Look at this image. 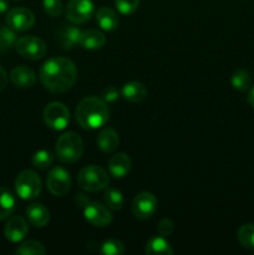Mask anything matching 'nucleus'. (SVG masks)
<instances>
[{
	"label": "nucleus",
	"instance_id": "nucleus-32",
	"mask_svg": "<svg viewBox=\"0 0 254 255\" xmlns=\"http://www.w3.org/2000/svg\"><path fill=\"white\" fill-rule=\"evenodd\" d=\"M42 6L45 12L52 17L60 16L62 12L61 0H42Z\"/></svg>",
	"mask_w": 254,
	"mask_h": 255
},
{
	"label": "nucleus",
	"instance_id": "nucleus-5",
	"mask_svg": "<svg viewBox=\"0 0 254 255\" xmlns=\"http://www.w3.org/2000/svg\"><path fill=\"white\" fill-rule=\"evenodd\" d=\"M42 188L41 179L36 172L25 169L17 174L15 179V191L24 201H32L40 194Z\"/></svg>",
	"mask_w": 254,
	"mask_h": 255
},
{
	"label": "nucleus",
	"instance_id": "nucleus-16",
	"mask_svg": "<svg viewBox=\"0 0 254 255\" xmlns=\"http://www.w3.org/2000/svg\"><path fill=\"white\" fill-rule=\"evenodd\" d=\"M132 161L128 154L117 153L112 156L109 161V171L115 178H124L131 169Z\"/></svg>",
	"mask_w": 254,
	"mask_h": 255
},
{
	"label": "nucleus",
	"instance_id": "nucleus-26",
	"mask_svg": "<svg viewBox=\"0 0 254 255\" xmlns=\"http://www.w3.org/2000/svg\"><path fill=\"white\" fill-rule=\"evenodd\" d=\"M237 237H238V241L242 247L254 251V223L243 224L238 229Z\"/></svg>",
	"mask_w": 254,
	"mask_h": 255
},
{
	"label": "nucleus",
	"instance_id": "nucleus-23",
	"mask_svg": "<svg viewBox=\"0 0 254 255\" xmlns=\"http://www.w3.org/2000/svg\"><path fill=\"white\" fill-rule=\"evenodd\" d=\"M15 209V198L9 189L0 187V221L12 214Z\"/></svg>",
	"mask_w": 254,
	"mask_h": 255
},
{
	"label": "nucleus",
	"instance_id": "nucleus-27",
	"mask_svg": "<svg viewBox=\"0 0 254 255\" xmlns=\"http://www.w3.org/2000/svg\"><path fill=\"white\" fill-rule=\"evenodd\" d=\"M54 154L50 151H46V149H40V151L35 152L32 154V166L37 169H47L52 166L54 163Z\"/></svg>",
	"mask_w": 254,
	"mask_h": 255
},
{
	"label": "nucleus",
	"instance_id": "nucleus-39",
	"mask_svg": "<svg viewBox=\"0 0 254 255\" xmlns=\"http://www.w3.org/2000/svg\"><path fill=\"white\" fill-rule=\"evenodd\" d=\"M15 1H17V0H15Z\"/></svg>",
	"mask_w": 254,
	"mask_h": 255
},
{
	"label": "nucleus",
	"instance_id": "nucleus-11",
	"mask_svg": "<svg viewBox=\"0 0 254 255\" xmlns=\"http://www.w3.org/2000/svg\"><path fill=\"white\" fill-rule=\"evenodd\" d=\"M157 198L151 192H141L134 197L132 202V213L136 218L144 221L148 219L156 213L157 211Z\"/></svg>",
	"mask_w": 254,
	"mask_h": 255
},
{
	"label": "nucleus",
	"instance_id": "nucleus-18",
	"mask_svg": "<svg viewBox=\"0 0 254 255\" xmlns=\"http://www.w3.org/2000/svg\"><path fill=\"white\" fill-rule=\"evenodd\" d=\"M106 44V36L100 30L89 29L81 32L79 45L86 50L102 49Z\"/></svg>",
	"mask_w": 254,
	"mask_h": 255
},
{
	"label": "nucleus",
	"instance_id": "nucleus-35",
	"mask_svg": "<svg viewBox=\"0 0 254 255\" xmlns=\"http://www.w3.org/2000/svg\"><path fill=\"white\" fill-rule=\"evenodd\" d=\"M7 85V74L1 66H0V92L4 91Z\"/></svg>",
	"mask_w": 254,
	"mask_h": 255
},
{
	"label": "nucleus",
	"instance_id": "nucleus-36",
	"mask_svg": "<svg viewBox=\"0 0 254 255\" xmlns=\"http://www.w3.org/2000/svg\"><path fill=\"white\" fill-rule=\"evenodd\" d=\"M76 203L79 204V206H81V207H85V206H87V204L90 203L89 202V198H87L86 196H85V194H82V193H79V194H76Z\"/></svg>",
	"mask_w": 254,
	"mask_h": 255
},
{
	"label": "nucleus",
	"instance_id": "nucleus-4",
	"mask_svg": "<svg viewBox=\"0 0 254 255\" xmlns=\"http://www.w3.org/2000/svg\"><path fill=\"white\" fill-rule=\"evenodd\" d=\"M77 183L86 192H99L107 188L110 177L102 167L90 164L84 167L77 176Z\"/></svg>",
	"mask_w": 254,
	"mask_h": 255
},
{
	"label": "nucleus",
	"instance_id": "nucleus-31",
	"mask_svg": "<svg viewBox=\"0 0 254 255\" xmlns=\"http://www.w3.org/2000/svg\"><path fill=\"white\" fill-rule=\"evenodd\" d=\"M115 5L122 15H131L138 9L139 0H115Z\"/></svg>",
	"mask_w": 254,
	"mask_h": 255
},
{
	"label": "nucleus",
	"instance_id": "nucleus-7",
	"mask_svg": "<svg viewBox=\"0 0 254 255\" xmlns=\"http://www.w3.org/2000/svg\"><path fill=\"white\" fill-rule=\"evenodd\" d=\"M44 121L47 127L62 131L70 122V111L61 102H51L44 110Z\"/></svg>",
	"mask_w": 254,
	"mask_h": 255
},
{
	"label": "nucleus",
	"instance_id": "nucleus-28",
	"mask_svg": "<svg viewBox=\"0 0 254 255\" xmlns=\"http://www.w3.org/2000/svg\"><path fill=\"white\" fill-rule=\"evenodd\" d=\"M16 34L9 26H0V52H7L16 44Z\"/></svg>",
	"mask_w": 254,
	"mask_h": 255
},
{
	"label": "nucleus",
	"instance_id": "nucleus-33",
	"mask_svg": "<svg viewBox=\"0 0 254 255\" xmlns=\"http://www.w3.org/2000/svg\"><path fill=\"white\" fill-rule=\"evenodd\" d=\"M159 236L169 237L174 232V223L169 218H163L157 227Z\"/></svg>",
	"mask_w": 254,
	"mask_h": 255
},
{
	"label": "nucleus",
	"instance_id": "nucleus-38",
	"mask_svg": "<svg viewBox=\"0 0 254 255\" xmlns=\"http://www.w3.org/2000/svg\"><path fill=\"white\" fill-rule=\"evenodd\" d=\"M247 100H248V104L251 105V106L254 109V86L252 87L251 90H249L248 97H247Z\"/></svg>",
	"mask_w": 254,
	"mask_h": 255
},
{
	"label": "nucleus",
	"instance_id": "nucleus-34",
	"mask_svg": "<svg viewBox=\"0 0 254 255\" xmlns=\"http://www.w3.org/2000/svg\"><path fill=\"white\" fill-rule=\"evenodd\" d=\"M102 97H104V100L106 102H115L119 100L120 92L115 86H107L102 91Z\"/></svg>",
	"mask_w": 254,
	"mask_h": 255
},
{
	"label": "nucleus",
	"instance_id": "nucleus-15",
	"mask_svg": "<svg viewBox=\"0 0 254 255\" xmlns=\"http://www.w3.org/2000/svg\"><path fill=\"white\" fill-rule=\"evenodd\" d=\"M147 91L146 86L139 81H129L122 86L121 95L126 101L131 102V104H141L147 99Z\"/></svg>",
	"mask_w": 254,
	"mask_h": 255
},
{
	"label": "nucleus",
	"instance_id": "nucleus-21",
	"mask_svg": "<svg viewBox=\"0 0 254 255\" xmlns=\"http://www.w3.org/2000/svg\"><path fill=\"white\" fill-rule=\"evenodd\" d=\"M120 143V137L119 133L115 131L111 127H106V128L102 129L101 132L97 136V146L100 147V149L106 153L110 152H114L115 149L119 147Z\"/></svg>",
	"mask_w": 254,
	"mask_h": 255
},
{
	"label": "nucleus",
	"instance_id": "nucleus-25",
	"mask_svg": "<svg viewBox=\"0 0 254 255\" xmlns=\"http://www.w3.org/2000/svg\"><path fill=\"white\" fill-rule=\"evenodd\" d=\"M104 201L105 204H106L110 209H114V211H120V209H122V207H124L125 204L124 194H122L119 189L115 188H107L106 191H105Z\"/></svg>",
	"mask_w": 254,
	"mask_h": 255
},
{
	"label": "nucleus",
	"instance_id": "nucleus-12",
	"mask_svg": "<svg viewBox=\"0 0 254 255\" xmlns=\"http://www.w3.org/2000/svg\"><path fill=\"white\" fill-rule=\"evenodd\" d=\"M84 217L91 226L105 228L109 227L112 222V214L109 207L97 202H91L84 207Z\"/></svg>",
	"mask_w": 254,
	"mask_h": 255
},
{
	"label": "nucleus",
	"instance_id": "nucleus-9",
	"mask_svg": "<svg viewBox=\"0 0 254 255\" xmlns=\"http://www.w3.org/2000/svg\"><path fill=\"white\" fill-rule=\"evenodd\" d=\"M46 186L50 193L56 197H64L71 188V176L62 167H55L46 178Z\"/></svg>",
	"mask_w": 254,
	"mask_h": 255
},
{
	"label": "nucleus",
	"instance_id": "nucleus-19",
	"mask_svg": "<svg viewBox=\"0 0 254 255\" xmlns=\"http://www.w3.org/2000/svg\"><path fill=\"white\" fill-rule=\"evenodd\" d=\"M27 221L36 228L47 226L50 221V212L45 206L40 203H32L26 208Z\"/></svg>",
	"mask_w": 254,
	"mask_h": 255
},
{
	"label": "nucleus",
	"instance_id": "nucleus-8",
	"mask_svg": "<svg viewBox=\"0 0 254 255\" xmlns=\"http://www.w3.org/2000/svg\"><path fill=\"white\" fill-rule=\"evenodd\" d=\"M95 14V5L91 0H70L66 6V19L72 24H84Z\"/></svg>",
	"mask_w": 254,
	"mask_h": 255
},
{
	"label": "nucleus",
	"instance_id": "nucleus-14",
	"mask_svg": "<svg viewBox=\"0 0 254 255\" xmlns=\"http://www.w3.org/2000/svg\"><path fill=\"white\" fill-rule=\"evenodd\" d=\"M10 80L20 89H29L36 82V74L27 66H16L10 72Z\"/></svg>",
	"mask_w": 254,
	"mask_h": 255
},
{
	"label": "nucleus",
	"instance_id": "nucleus-29",
	"mask_svg": "<svg viewBox=\"0 0 254 255\" xmlns=\"http://www.w3.org/2000/svg\"><path fill=\"white\" fill-rule=\"evenodd\" d=\"M15 253L19 255H44L46 254V251L40 242L26 241L17 247Z\"/></svg>",
	"mask_w": 254,
	"mask_h": 255
},
{
	"label": "nucleus",
	"instance_id": "nucleus-20",
	"mask_svg": "<svg viewBox=\"0 0 254 255\" xmlns=\"http://www.w3.org/2000/svg\"><path fill=\"white\" fill-rule=\"evenodd\" d=\"M96 22L105 31H114L119 27L120 19L114 10L102 6L96 12Z\"/></svg>",
	"mask_w": 254,
	"mask_h": 255
},
{
	"label": "nucleus",
	"instance_id": "nucleus-37",
	"mask_svg": "<svg viewBox=\"0 0 254 255\" xmlns=\"http://www.w3.org/2000/svg\"><path fill=\"white\" fill-rule=\"evenodd\" d=\"M9 9V4H7L6 0H0V15L5 14Z\"/></svg>",
	"mask_w": 254,
	"mask_h": 255
},
{
	"label": "nucleus",
	"instance_id": "nucleus-1",
	"mask_svg": "<svg viewBox=\"0 0 254 255\" xmlns=\"http://www.w3.org/2000/svg\"><path fill=\"white\" fill-rule=\"evenodd\" d=\"M39 76L45 89L54 94H62L76 82L77 69L67 57H52L42 65Z\"/></svg>",
	"mask_w": 254,
	"mask_h": 255
},
{
	"label": "nucleus",
	"instance_id": "nucleus-10",
	"mask_svg": "<svg viewBox=\"0 0 254 255\" xmlns=\"http://www.w3.org/2000/svg\"><path fill=\"white\" fill-rule=\"evenodd\" d=\"M6 24L14 31H26L35 24V15L27 7H14L6 14Z\"/></svg>",
	"mask_w": 254,
	"mask_h": 255
},
{
	"label": "nucleus",
	"instance_id": "nucleus-22",
	"mask_svg": "<svg viewBox=\"0 0 254 255\" xmlns=\"http://www.w3.org/2000/svg\"><path fill=\"white\" fill-rule=\"evenodd\" d=\"M144 253L149 255H172L173 249L168 242L164 239V237H153L147 242L144 247Z\"/></svg>",
	"mask_w": 254,
	"mask_h": 255
},
{
	"label": "nucleus",
	"instance_id": "nucleus-17",
	"mask_svg": "<svg viewBox=\"0 0 254 255\" xmlns=\"http://www.w3.org/2000/svg\"><path fill=\"white\" fill-rule=\"evenodd\" d=\"M81 30L76 26H66L62 25L57 30V41L61 45L64 50H72L76 45H79L80 36H81Z\"/></svg>",
	"mask_w": 254,
	"mask_h": 255
},
{
	"label": "nucleus",
	"instance_id": "nucleus-6",
	"mask_svg": "<svg viewBox=\"0 0 254 255\" xmlns=\"http://www.w3.org/2000/svg\"><path fill=\"white\" fill-rule=\"evenodd\" d=\"M17 54L22 56L24 59L36 61V60L42 59L46 54V44L44 40L40 37L34 36V35H26L21 36L16 40L15 44Z\"/></svg>",
	"mask_w": 254,
	"mask_h": 255
},
{
	"label": "nucleus",
	"instance_id": "nucleus-3",
	"mask_svg": "<svg viewBox=\"0 0 254 255\" xmlns=\"http://www.w3.org/2000/svg\"><path fill=\"white\" fill-rule=\"evenodd\" d=\"M84 153V141L75 132L61 134L56 142V157L62 163H74Z\"/></svg>",
	"mask_w": 254,
	"mask_h": 255
},
{
	"label": "nucleus",
	"instance_id": "nucleus-30",
	"mask_svg": "<svg viewBox=\"0 0 254 255\" xmlns=\"http://www.w3.org/2000/svg\"><path fill=\"white\" fill-rule=\"evenodd\" d=\"M100 252L105 255H121L125 253V246L121 241L109 239L102 243Z\"/></svg>",
	"mask_w": 254,
	"mask_h": 255
},
{
	"label": "nucleus",
	"instance_id": "nucleus-2",
	"mask_svg": "<svg viewBox=\"0 0 254 255\" xmlns=\"http://www.w3.org/2000/svg\"><path fill=\"white\" fill-rule=\"evenodd\" d=\"M77 124L85 129H96L105 126L110 119V107L104 99L87 96L79 102L75 111Z\"/></svg>",
	"mask_w": 254,
	"mask_h": 255
},
{
	"label": "nucleus",
	"instance_id": "nucleus-24",
	"mask_svg": "<svg viewBox=\"0 0 254 255\" xmlns=\"http://www.w3.org/2000/svg\"><path fill=\"white\" fill-rule=\"evenodd\" d=\"M231 84L237 91L244 92L249 90L252 85V75L247 70H237L233 75H232Z\"/></svg>",
	"mask_w": 254,
	"mask_h": 255
},
{
	"label": "nucleus",
	"instance_id": "nucleus-13",
	"mask_svg": "<svg viewBox=\"0 0 254 255\" xmlns=\"http://www.w3.org/2000/svg\"><path fill=\"white\" fill-rule=\"evenodd\" d=\"M29 233V226L27 222L22 217H12L7 221L4 228V236L11 243H19Z\"/></svg>",
	"mask_w": 254,
	"mask_h": 255
}]
</instances>
